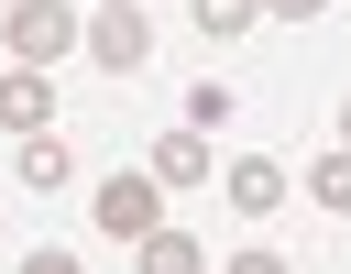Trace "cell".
Here are the masks:
<instances>
[{
  "label": "cell",
  "mask_w": 351,
  "mask_h": 274,
  "mask_svg": "<svg viewBox=\"0 0 351 274\" xmlns=\"http://www.w3.org/2000/svg\"><path fill=\"white\" fill-rule=\"evenodd\" d=\"M66 44H88V11H66V0H11V66H55Z\"/></svg>",
  "instance_id": "obj_1"
},
{
  "label": "cell",
  "mask_w": 351,
  "mask_h": 274,
  "mask_svg": "<svg viewBox=\"0 0 351 274\" xmlns=\"http://www.w3.org/2000/svg\"><path fill=\"white\" fill-rule=\"evenodd\" d=\"M154 55V22L132 11V0H88V66H110V77H132Z\"/></svg>",
  "instance_id": "obj_2"
},
{
  "label": "cell",
  "mask_w": 351,
  "mask_h": 274,
  "mask_svg": "<svg viewBox=\"0 0 351 274\" xmlns=\"http://www.w3.org/2000/svg\"><path fill=\"white\" fill-rule=\"evenodd\" d=\"M88 219H99L110 241H143V230H165V186H154V175H110V186L88 197Z\"/></svg>",
  "instance_id": "obj_3"
},
{
  "label": "cell",
  "mask_w": 351,
  "mask_h": 274,
  "mask_svg": "<svg viewBox=\"0 0 351 274\" xmlns=\"http://www.w3.org/2000/svg\"><path fill=\"white\" fill-rule=\"evenodd\" d=\"M219 186H230V208H241V219H274V208H285V186H296V164L241 153V164H219Z\"/></svg>",
  "instance_id": "obj_4"
},
{
  "label": "cell",
  "mask_w": 351,
  "mask_h": 274,
  "mask_svg": "<svg viewBox=\"0 0 351 274\" xmlns=\"http://www.w3.org/2000/svg\"><path fill=\"white\" fill-rule=\"evenodd\" d=\"M0 132L22 142V132H55V88H44V66H11L0 77Z\"/></svg>",
  "instance_id": "obj_5"
},
{
  "label": "cell",
  "mask_w": 351,
  "mask_h": 274,
  "mask_svg": "<svg viewBox=\"0 0 351 274\" xmlns=\"http://www.w3.org/2000/svg\"><path fill=\"white\" fill-rule=\"evenodd\" d=\"M143 175H154V186H165V197H176V186H208V175H219V164H208V142H197V132H165V142H154V164H143Z\"/></svg>",
  "instance_id": "obj_6"
},
{
  "label": "cell",
  "mask_w": 351,
  "mask_h": 274,
  "mask_svg": "<svg viewBox=\"0 0 351 274\" xmlns=\"http://www.w3.org/2000/svg\"><path fill=\"white\" fill-rule=\"evenodd\" d=\"M11 175H22L33 197H55V186L77 175V164H66V142H55V132H22V153H11Z\"/></svg>",
  "instance_id": "obj_7"
},
{
  "label": "cell",
  "mask_w": 351,
  "mask_h": 274,
  "mask_svg": "<svg viewBox=\"0 0 351 274\" xmlns=\"http://www.w3.org/2000/svg\"><path fill=\"white\" fill-rule=\"evenodd\" d=\"M132 263H143V274H208V252H197L186 230H143V241H132Z\"/></svg>",
  "instance_id": "obj_8"
},
{
  "label": "cell",
  "mask_w": 351,
  "mask_h": 274,
  "mask_svg": "<svg viewBox=\"0 0 351 274\" xmlns=\"http://www.w3.org/2000/svg\"><path fill=\"white\" fill-rule=\"evenodd\" d=\"M307 197H318V208H340V219H351V142H329V153H318V164H307Z\"/></svg>",
  "instance_id": "obj_9"
},
{
  "label": "cell",
  "mask_w": 351,
  "mask_h": 274,
  "mask_svg": "<svg viewBox=\"0 0 351 274\" xmlns=\"http://www.w3.org/2000/svg\"><path fill=\"white\" fill-rule=\"evenodd\" d=\"M252 22H263V0H197V33H219V44L252 33Z\"/></svg>",
  "instance_id": "obj_10"
},
{
  "label": "cell",
  "mask_w": 351,
  "mask_h": 274,
  "mask_svg": "<svg viewBox=\"0 0 351 274\" xmlns=\"http://www.w3.org/2000/svg\"><path fill=\"white\" fill-rule=\"evenodd\" d=\"M230 274H296V263H285V252H263V241H252V252H230Z\"/></svg>",
  "instance_id": "obj_11"
},
{
  "label": "cell",
  "mask_w": 351,
  "mask_h": 274,
  "mask_svg": "<svg viewBox=\"0 0 351 274\" xmlns=\"http://www.w3.org/2000/svg\"><path fill=\"white\" fill-rule=\"evenodd\" d=\"M11 274H88L77 252H33V263H11Z\"/></svg>",
  "instance_id": "obj_12"
},
{
  "label": "cell",
  "mask_w": 351,
  "mask_h": 274,
  "mask_svg": "<svg viewBox=\"0 0 351 274\" xmlns=\"http://www.w3.org/2000/svg\"><path fill=\"white\" fill-rule=\"evenodd\" d=\"M263 11H274V22H318L329 0H263Z\"/></svg>",
  "instance_id": "obj_13"
},
{
  "label": "cell",
  "mask_w": 351,
  "mask_h": 274,
  "mask_svg": "<svg viewBox=\"0 0 351 274\" xmlns=\"http://www.w3.org/2000/svg\"><path fill=\"white\" fill-rule=\"evenodd\" d=\"M340 142H351V99H340Z\"/></svg>",
  "instance_id": "obj_14"
},
{
  "label": "cell",
  "mask_w": 351,
  "mask_h": 274,
  "mask_svg": "<svg viewBox=\"0 0 351 274\" xmlns=\"http://www.w3.org/2000/svg\"><path fill=\"white\" fill-rule=\"evenodd\" d=\"M0 11H11V0H0Z\"/></svg>",
  "instance_id": "obj_15"
}]
</instances>
